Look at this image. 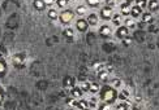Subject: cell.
Here are the masks:
<instances>
[{"mask_svg":"<svg viewBox=\"0 0 159 110\" xmlns=\"http://www.w3.org/2000/svg\"><path fill=\"white\" fill-rule=\"evenodd\" d=\"M117 98V92L114 87L111 86H104L100 88V100L106 104H112L115 102V100Z\"/></svg>","mask_w":159,"mask_h":110,"instance_id":"cell-1","label":"cell"},{"mask_svg":"<svg viewBox=\"0 0 159 110\" xmlns=\"http://www.w3.org/2000/svg\"><path fill=\"white\" fill-rule=\"evenodd\" d=\"M73 18H74V12H73V10H71V9H64L63 12L59 15L60 22L64 23V25H68Z\"/></svg>","mask_w":159,"mask_h":110,"instance_id":"cell-2","label":"cell"},{"mask_svg":"<svg viewBox=\"0 0 159 110\" xmlns=\"http://www.w3.org/2000/svg\"><path fill=\"white\" fill-rule=\"evenodd\" d=\"M26 58H27V56L25 55V53H17V55H14L12 58L14 67H19V69L24 67L25 62H26Z\"/></svg>","mask_w":159,"mask_h":110,"instance_id":"cell-3","label":"cell"},{"mask_svg":"<svg viewBox=\"0 0 159 110\" xmlns=\"http://www.w3.org/2000/svg\"><path fill=\"white\" fill-rule=\"evenodd\" d=\"M89 25L88 22H86V20L84 18H78L77 21H76V29H77L78 31H81V33H85L86 30H88Z\"/></svg>","mask_w":159,"mask_h":110,"instance_id":"cell-4","label":"cell"},{"mask_svg":"<svg viewBox=\"0 0 159 110\" xmlns=\"http://www.w3.org/2000/svg\"><path fill=\"white\" fill-rule=\"evenodd\" d=\"M114 16L112 13V8H108V7H104V8L100 9V17L103 20H111Z\"/></svg>","mask_w":159,"mask_h":110,"instance_id":"cell-5","label":"cell"},{"mask_svg":"<svg viewBox=\"0 0 159 110\" xmlns=\"http://www.w3.org/2000/svg\"><path fill=\"white\" fill-rule=\"evenodd\" d=\"M129 35V31H128V27H125V26H120V27H117V30H116V36L119 39H124L126 38Z\"/></svg>","mask_w":159,"mask_h":110,"instance_id":"cell-6","label":"cell"},{"mask_svg":"<svg viewBox=\"0 0 159 110\" xmlns=\"http://www.w3.org/2000/svg\"><path fill=\"white\" fill-rule=\"evenodd\" d=\"M111 27L108 26V25H102L100 26V29H99V34H100V36L102 38H108L111 35Z\"/></svg>","mask_w":159,"mask_h":110,"instance_id":"cell-7","label":"cell"},{"mask_svg":"<svg viewBox=\"0 0 159 110\" xmlns=\"http://www.w3.org/2000/svg\"><path fill=\"white\" fill-rule=\"evenodd\" d=\"M86 22H88V25H90V26H95V25L98 23V16H97L95 13H90L88 16V18H86Z\"/></svg>","mask_w":159,"mask_h":110,"instance_id":"cell-8","label":"cell"},{"mask_svg":"<svg viewBox=\"0 0 159 110\" xmlns=\"http://www.w3.org/2000/svg\"><path fill=\"white\" fill-rule=\"evenodd\" d=\"M131 4H128V3H123L120 5V12L123 16H129L131 15Z\"/></svg>","mask_w":159,"mask_h":110,"instance_id":"cell-9","label":"cell"},{"mask_svg":"<svg viewBox=\"0 0 159 110\" xmlns=\"http://www.w3.org/2000/svg\"><path fill=\"white\" fill-rule=\"evenodd\" d=\"M146 7L150 12H155V10L159 9V3H158V0H149Z\"/></svg>","mask_w":159,"mask_h":110,"instance_id":"cell-10","label":"cell"},{"mask_svg":"<svg viewBox=\"0 0 159 110\" xmlns=\"http://www.w3.org/2000/svg\"><path fill=\"white\" fill-rule=\"evenodd\" d=\"M7 71H8V65L3 58H0V78L5 76Z\"/></svg>","mask_w":159,"mask_h":110,"instance_id":"cell-11","label":"cell"},{"mask_svg":"<svg viewBox=\"0 0 159 110\" xmlns=\"http://www.w3.org/2000/svg\"><path fill=\"white\" fill-rule=\"evenodd\" d=\"M100 91V86L98 83H95V82H93V83H89V92H91V93H97V92Z\"/></svg>","mask_w":159,"mask_h":110,"instance_id":"cell-12","label":"cell"},{"mask_svg":"<svg viewBox=\"0 0 159 110\" xmlns=\"http://www.w3.org/2000/svg\"><path fill=\"white\" fill-rule=\"evenodd\" d=\"M131 15H132V17H140V15H142V9L140 8V7H137V5H134V7H132L131 8Z\"/></svg>","mask_w":159,"mask_h":110,"instance_id":"cell-13","label":"cell"},{"mask_svg":"<svg viewBox=\"0 0 159 110\" xmlns=\"http://www.w3.org/2000/svg\"><path fill=\"white\" fill-rule=\"evenodd\" d=\"M34 8L39 10V12H42V10H45L46 4L43 3V0H34Z\"/></svg>","mask_w":159,"mask_h":110,"instance_id":"cell-14","label":"cell"},{"mask_svg":"<svg viewBox=\"0 0 159 110\" xmlns=\"http://www.w3.org/2000/svg\"><path fill=\"white\" fill-rule=\"evenodd\" d=\"M82 93H84V92L81 91V88H80V87H73V88H72V96H73L74 98H77V100L82 96Z\"/></svg>","mask_w":159,"mask_h":110,"instance_id":"cell-15","label":"cell"},{"mask_svg":"<svg viewBox=\"0 0 159 110\" xmlns=\"http://www.w3.org/2000/svg\"><path fill=\"white\" fill-rule=\"evenodd\" d=\"M47 16H48V18L50 20H57L59 18V15H57V10L56 9H53V8H51L48 10V12H47Z\"/></svg>","mask_w":159,"mask_h":110,"instance_id":"cell-16","label":"cell"},{"mask_svg":"<svg viewBox=\"0 0 159 110\" xmlns=\"http://www.w3.org/2000/svg\"><path fill=\"white\" fill-rule=\"evenodd\" d=\"M142 22L143 23H151L153 22V16H151V13H143L142 15Z\"/></svg>","mask_w":159,"mask_h":110,"instance_id":"cell-17","label":"cell"},{"mask_svg":"<svg viewBox=\"0 0 159 110\" xmlns=\"http://www.w3.org/2000/svg\"><path fill=\"white\" fill-rule=\"evenodd\" d=\"M98 78H99V80H102V82H107L108 80V71H106V70H102V71H99L98 73Z\"/></svg>","mask_w":159,"mask_h":110,"instance_id":"cell-18","label":"cell"},{"mask_svg":"<svg viewBox=\"0 0 159 110\" xmlns=\"http://www.w3.org/2000/svg\"><path fill=\"white\" fill-rule=\"evenodd\" d=\"M86 12H88V7H86V5H78L77 8H76V13L80 15V16L85 15Z\"/></svg>","mask_w":159,"mask_h":110,"instance_id":"cell-19","label":"cell"},{"mask_svg":"<svg viewBox=\"0 0 159 110\" xmlns=\"http://www.w3.org/2000/svg\"><path fill=\"white\" fill-rule=\"evenodd\" d=\"M77 108L80 110H84V109H88L89 108V102L86 100H78V104H77Z\"/></svg>","mask_w":159,"mask_h":110,"instance_id":"cell-20","label":"cell"},{"mask_svg":"<svg viewBox=\"0 0 159 110\" xmlns=\"http://www.w3.org/2000/svg\"><path fill=\"white\" fill-rule=\"evenodd\" d=\"M117 97H119V98H120V100H121V101H126V100H128V97H129V93H128V91H125V90H123V91L120 92V93H119V95H117Z\"/></svg>","mask_w":159,"mask_h":110,"instance_id":"cell-21","label":"cell"},{"mask_svg":"<svg viewBox=\"0 0 159 110\" xmlns=\"http://www.w3.org/2000/svg\"><path fill=\"white\" fill-rule=\"evenodd\" d=\"M111 20H112V23L115 25V26H120V23H121V17H120V15H114Z\"/></svg>","mask_w":159,"mask_h":110,"instance_id":"cell-22","label":"cell"},{"mask_svg":"<svg viewBox=\"0 0 159 110\" xmlns=\"http://www.w3.org/2000/svg\"><path fill=\"white\" fill-rule=\"evenodd\" d=\"M123 84V82L120 79H117V78H115V79L111 80V87H114V88H116V87H120Z\"/></svg>","mask_w":159,"mask_h":110,"instance_id":"cell-23","label":"cell"},{"mask_svg":"<svg viewBox=\"0 0 159 110\" xmlns=\"http://www.w3.org/2000/svg\"><path fill=\"white\" fill-rule=\"evenodd\" d=\"M86 3H88L89 7H93V8H95V7L99 5V0H86Z\"/></svg>","mask_w":159,"mask_h":110,"instance_id":"cell-24","label":"cell"},{"mask_svg":"<svg viewBox=\"0 0 159 110\" xmlns=\"http://www.w3.org/2000/svg\"><path fill=\"white\" fill-rule=\"evenodd\" d=\"M55 4H57L59 8H65V5L68 4L67 0H55Z\"/></svg>","mask_w":159,"mask_h":110,"instance_id":"cell-25","label":"cell"},{"mask_svg":"<svg viewBox=\"0 0 159 110\" xmlns=\"http://www.w3.org/2000/svg\"><path fill=\"white\" fill-rule=\"evenodd\" d=\"M64 35H65V38H73L74 33H73V30H72L71 27H68V29L64 30Z\"/></svg>","mask_w":159,"mask_h":110,"instance_id":"cell-26","label":"cell"},{"mask_svg":"<svg viewBox=\"0 0 159 110\" xmlns=\"http://www.w3.org/2000/svg\"><path fill=\"white\" fill-rule=\"evenodd\" d=\"M136 3H137V7H140L141 9L145 8V7L147 5V1H146V0H136Z\"/></svg>","mask_w":159,"mask_h":110,"instance_id":"cell-27","label":"cell"},{"mask_svg":"<svg viewBox=\"0 0 159 110\" xmlns=\"http://www.w3.org/2000/svg\"><path fill=\"white\" fill-rule=\"evenodd\" d=\"M116 110H128V105L125 102H120L119 105H116Z\"/></svg>","mask_w":159,"mask_h":110,"instance_id":"cell-28","label":"cell"},{"mask_svg":"<svg viewBox=\"0 0 159 110\" xmlns=\"http://www.w3.org/2000/svg\"><path fill=\"white\" fill-rule=\"evenodd\" d=\"M68 104H69V105L72 106V108H77L78 100H77V98H74V97H73V100H69V101H68Z\"/></svg>","mask_w":159,"mask_h":110,"instance_id":"cell-29","label":"cell"},{"mask_svg":"<svg viewBox=\"0 0 159 110\" xmlns=\"http://www.w3.org/2000/svg\"><path fill=\"white\" fill-rule=\"evenodd\" d=\"M80 88H81L82 92H89V83H82Z\"/></svg>","mask_w":159,"mask_h":110,"instance_id":"cell-30","label":"cell"},{"mask_svg":"<svg viewBox=\"0 0 159 110\" xmlns=\"http://www.w3.org/2000/svg\"><path fill=\"white\" fill-rule=\"evenodd\" d=\"M99 110H111V109H110V105L106 104V102H103V104L99 105Z\"/></svg>","mask_w":159,"mask_h":110,"instance_id":"cell-31","label":"cell"},{"mask_svg":"<svg viewBox=\"0 0 159 110\" xmlns=\"http://www.w3.org/2000/svg\"><path fill=\"white\" fill-rule=\"evenodd\" d=\"M3 101H4V90L0 86V105L3 104Z\"/></svg>","mask_w":159,"mask_h":110,"instance_id":"cell-32","label":"cell"},{"mask_svg":"<svg viewBox=\"0 0 159 110\" xmlns=\"http://www.w3.org/2000/svg\"><path fill=\"white\" fill-rule=\"evenodd\" d=\"M123 43H124V45H129V44H132V39L129 38V36H126L123 39Z\"/></svg>","mask_w":159,"mask_h":110,"instance_id":"cell-33","label":"cell"},{"mask_svg":"<svg viewBox=\"0 0 159 110\" xmlns=\"http://www.w3.org/2000/svg\"><path fill=\"white\" fill-rule=\"evenodd\" d=\"M5 53H7V49L3 47V45H0V58H3L5 56Z\"/></svg>","mask_w":159,"mask_h":110,"instance_id":"cell-34","label":"cell"},{"mask_svg":"<svg viewBox=\"0 0 159 110\" xmlns=\"http://www.w3.org/2000/svg\"><path fill=\"white\" fill-rule=\"evenodd\" d=\"M114 5H115V0H106V7H108V8H112Z\"/></svg>","mask_w":159,"mask_h":110,"instance_id":"cell-35","label":"cell"},{"mask_svg":"<svg viewBox=\"0 0 159 110\" xmlns=\"http://www.w3.org/2000/svg\"><path fill=\"white\" fill-rule=\"evenodd\" d=\"M43 3H45L46 5H48V7H51L55 4V0H43Z\"/></svg>","mask_w":159,"mask_h":110,"instance_id":"cell-36","label":"cell"},{"mask_svg":"<svg viewBox=\"0 0 159 110\" xmlns=\"http://www.w3.org/2000/svg\"><path fill=\"white\" fill-rule=\"evenodd\" d=\"M133 26V21L132 20H126L125 21V27H132Z\"/></svg>","mask_w":159,"mask_h":110,"instance_id":"cell-37","label":"cell"},{"mask_svg":"<svg viewBox=\"0 0 159 110\" xmlns=\"http://www.w3.org/2000/svg\"><path fill=\"white\" fill-rule=\"evenodd\" d=\"M132 1H136V0H125V3H128V4H131Z\"/></svg>","mask_w":159,"mask_h":110,"instance_id":"cell-38","label":"cell"},{"mask_svg":"<svg viewBox=\"0 0 159 110\" xmlns=\"http://www.w3.org/2000/svg\"><path fill=\"white\" fill-rule=\"evenodd\" d=\"M115 1H121V0H115Z\"/></svg>","mask_w":159,"mask_h":110,"instance_id":"cell-39","label":"cell"},{"mask_svg":"<svg viewBox=\"0 0 159 110\" xmlns=\"http://www.w3.org/2000/svg\"><path fill=\"white\" fill-rule=\"evenodd\" d=\"M84 110H89V109H84Z\"/></svg>","mask_w":159,"mask_h":110,"instance_id":"cell-40","label":"cell"},{"mask_svg":"<svg viewBox=\"0 0 159 110\" xmlns=\"http://www.w3.org/2000/svg\"><path fill=\"white\" fill-rule=\"evenodd\" d=\"M67 1H68V0H67Z\"/></svg>","mask_w":159,"mask_h":110,"instance_id":"cell-41","label":"cell"}]
</instances>
